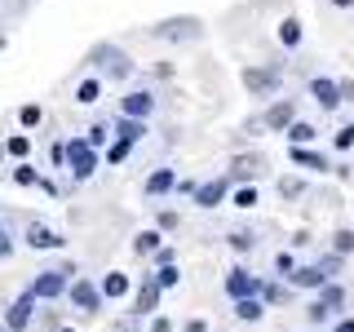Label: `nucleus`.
<instances>
[{"label":"nucleus","mask_w":354,"mask_h":332,"mask_svg":"<svg viewBox=\"0 0 354 332\" xmlns=\"http://www.w3.org/2000/svg\"><path fill=\"white\" fill-rule=\"evenodd\" d=\"M27 319H31V293L9 306V328H27Z\"/></svg>","instance_id":"nucleus-4"},{"label":"nucleus","mask_w":354,"mask_h":332,"mask_svg":"<svg viewBox=\"0 0 354 332\" xmlns=\"http://www.w3.org/2000/svg\"><path fill=\"white\" fill-rule=\"evenodd\" d=\"M350 142H354V129H341V133H337V147H341V151H346V147H350Z\"/></svg>","instance_id":"nucleus-28"},{"label":"nucleus","mask_w":354,"mask_h":332,"mask_svg":"<svg viewBox=\"0 0 354 332\" xmlns=\"http://www.w3.org/2000/svg\"><path fill=\"white\" fill-rule=\"evenodd\" d=\"M5 252H9V239H5V230H0V257H5Z\"/></svg>","instance_id":"nucleus-29"},{"label":"nucleus","mask_w":354,"mask_h":332,"mask_svg":"<svg viewBox=\"0 0 354 332\" xmlns=\"http://www.w3.org/2000/svg\"><path fill=\"white\" fill-rule=\"evenodd\" d=\"M27 147H31L27 138H9V151H14V155H27Z\"/></svg>","instance_id":"nucleus-26"},{"label":"nucleus","mask_w":354,"mask_h":332,"mask_svg":"<svg viewBox=\"0 0 354 332\" xmlns=\"http://www.w3.org/2000/svg\"><path fill=\"white\" fill-rule=\"evenodd\" d=\"M151 111V98L147 93H129L124 98V116H147Z\"/></svg>","instance_id":"nucleus-10"},{"label":"nucleus","mask_w":354,"mask_h":332,"mask_svg":"<svg viewBox=\"0 0 354 332\" xmlns=\"http://www.w3.org/2000/svg\"><path fill=\"white\" fill-rule=\"evenodd\" d=\"M292 160L306 164V169H324V160H319V155H310V151H292Z\"/></svg>","instance_id":"nucleus-18"},{"label":"nucleus","mask_w":354,"mask_h":332,"mask_svg":"<svg viewBox=\"0 0 354 332\" xmlns=\"http://www.w3.org/2000/svg\"><path fill=\"white\" fill-rule=\"evenodd\" d=\"M173 284H177V270H173V266H164V270L155 275V288H173Z\"/></svg>","instance_id":"nucleus-19"},{"label":"nucleus","mask_w":354,"mask_h":332,"mask_svg":"<svg viewBox=\"0 0 354 332\" xmlns=\"http://www.w3.org/2000/svg\"><path fill=\"white\" fill-rule=\"evenodd\" d=\"M71 297H75V306H80V310H93V306H97V288H93V284H75Z\"/></svg>","instance_id":"nucleus-8"},{"label":"nucleus","mask_w":354,"mask_h":332,"mask_svg":"<svg viewBox=\"0 0 354 332\" xmlns=\"http://www.w3.org/2000/svg\"><path fill=\"white\" fill-rule=\"evenodd\" d=\"M62 293V275L58 270H49V275H40L36 288H31V297H58Z\"/></svg>","instance_id":"nucleus-2"},{"label":"nucleus","mask_w":354,"mask_h":332,"mask_svg":"<svg viewBox=\"0 0 354 332\" xmlns=\"http://www.w3.org/2000/svg\"><path fill=\"white\" fill-rule=\"evenodd\" d=\"M297 284H324V275H319V266H310V270H297Z\"/></svg>","instance_id":"nucleus-20"},{"label":"nucleus","mask_w":354,"mask_h":332,"mask_svg":"<svg viewBox=\"0 0 354 332\" xmlns=\"http://www.w3.org/2000/svg\"><path fill=\"white\" fill-rule=\"evenodd\" d=\"M138 138H142V124H138V120H124V124H120V142H129V147H133Z\"/></svg>","instance_id":"nucleus-16"},{"label":"nucleus","mask_w":354,"mask_h":332,"mask_svg":"<svg viewBox=\"0 0 354 332\" xmlns=\"http://www.w3.org/2000/svg\"><path fill=\"white\" fill-rule=\"evenodd\" d=\"M266 120H270V124H274V129H283V124H292V102H274V107H270V116H266Z\"/></svg>","instance_id":"nucleus-9"},{"label":"nucleus","mask_w":354,"mask_h":332,"mask_svg":"<svg viewBox=\"0 0 354 332\" xmlns=\"http://www.w3.org/2000/svg\"><path fill=\"white\" fill-rule=\"evenodd\" d=\"M66 155V160H71V169H75V177H88V173H93V147H88V142H71V147H66L62 151Z\"/></svg>","instance_id":"nucleus-1"},{"label":"nucleus","mask_w":354,"mask_h":332,"mask_svg":"<svg viewBox=\"0 0 354 332\" xmlns=\"http://www.w3.org/2000/svg\"><path fill=\"white\" fill-rule=\"evenodd\" d=\"M279 40H283V44H297V40H301V22H297V18H288L283 27H279Z\"/></svg>","instance_id":"nucleus-13"},{"label":"nucleus","mask_w":354,"mask_h":332,"mask_svg":"<svg viewBox=\"0 0 354 332\" xmlns=\"http://www.w3.org/2000/svg\"><path fill=\"white\" fill-rule=\"evenodd\" d=\"M221 191H226L221 182H208V186H199V191H195V199H199V204H208V208H213L217 199H221Z\"/></svg>","instance_id":"nucleus-11"},{"label":"nucleus","mask_w":354,"mask_h":332,"mask_svg":"<svg viewBox=\"0 0 354 332\" xmlns=\"http://www.w3.org/2000/svg\"><path fill=\"white\" fill-rule=\"evenodd\" d=\"M80 102H97V80H84L80 84Z\"/></svg>","instance_id":"nucleus-22"},{"label":"nucleus","mask_w":354,"mask_h":332,"mask_svg":"<svg viewBox=\"0 0 354 332\" xmlns=\"http://www.w3.org/2000/svg\"><path fill=\"white\" fill-rule=\"evenodd\" d=\"M337 5H350V0H337Z\"/></svg>","instance_id":"nucleus-31"},{"label":"nucleus","mask_w":354,"mask_h":332,"mask_svg":"<svg viewBox=\"0 0 354 332\" xmlns=\"http://www.w3.org/2000/svg\"><path fill=\"white\" fill-rule=\"evenodd\" d=\"M235 204H239V208H248V204H257V191H252V186H248V191H239V199H235Z\"/></svg>","instance_id":"nucleus-25"},{"label":"nucleus","mask_w":354,"mask_h":332,"mask_svg":"<svg viewBox=\"0 0 354 332\" xmlns=\"http://www.w3.org/2000/svg\"><path fill=\"white\" fill-rule=\"evenodd\" d=\"M226 288H230V293H235V297H243V293H252V279H248V275H243V270H235V275H230V279H226Z\"/></svg>","instance_id":"nucleus-12"},{"label":"nucleus","mask_w":354,"mask_h":332,"mask_svg":"<svg viewBox=\"0 0 354 332\" xmlns=\"http://www.w3.org/2000/svg\"><path fill=\"white\" fill-rule=\"evenodd\" d=\"M235 315H239V319H257V315H261V306H257V302H239Z\"/></svg>","instance_id":"nucleus-21"},{"label":"nucleus","mask_w":354,"mask_h":332,"mask_svg":"<svg viewBox=\"0 0 354 332\" xmlns=\"http://www.w3.org/2000/svg\"><path fill=\"white\" fill-rule=\"evenodd\" d=\"M129 155V142H115V147H111V164H120Z\"/></svg>","instance_id":"nucleus-24"},{"label":"nucleus","mask_w":354,"mask_h":332,"mask_svg":"<svg viewBox=\"0 0 354 332\" xmlns=\"http://www.w3.org/2000/svg\"><path fill=\"white\" fill-rule=\"evenodd\" d=\"M102 293H106V297H124V293H129V279H124V275H111V279L102 284Z\"/></svg>","instance_id":"nucleus-14"},{"label":"nucleus","mask_w":354,"mask_h":332,"mask_svg":"<svg viewBox=\"0 0 354 332\" xmlns=\"http://www.w3.org/2000/svg\"><path fill=\"white\" fill-rule=\"evenodd\" d=\"M243 84L257 89V93H270V89H274V71H243Z\"/></svg>","instance_id":"nucleus-6"},{"label":"nucleus","mask_w":354,"mask_h":332,"mask_svg":"<svg viewBox=\"0 0 354 332\" xmlns=\"http://www.w3.org/2000/svg\"><path fill=\"white\" fill-rule=\"evenodd\" d=\"M288 138H292L297 147H301V142H310V138H315V129H310V124H292V129H288Z\"/></svg>","instance_id":"nucleus-17"},{"label":"nucleus","mask_w":354,"mask_h":332,"mask_svg":"<svg viewBox=\"0 0 354 332\" xmlns=\"http://www.w3.org/2000/svg\"><path fill=\"white\" fill-rule=\"evenodd\" d=\"M155 243H160V235H142V239H138V252H151Z\"/></svg>","instance_id":"nucleus-27"},{"label":"nucleus","mask_w":354,"mask_h":332,"mask_svg":"<svg viewBox=\"0 0 354 332\" xmlns=\"http://www.w3.org/2000/svg\"><path fill=\"white\" fill-rule=\"evenodd\" d=\"M195 31H199V22H195V18H177V22H164L160 36H195Z\"/></svg>","instance_id":"nucleus-7"},{"label":"nucleus","mask_w":354,"mask_h":332,"mask_svg":"<svg viewBox=\"0 0 354 332\" xmlns=\"http://www.w3.org/2000/svg\"><path fill=\"white\" fill-rule=\"evenodd\" d=\"M27 239H31V248H58V243H62L49 226H31V230H27Z\"/></svg>","instance_id":"nucleus-5"},{"label":"nucleus","mask_w":354,"mask_h":332,"mask_svg":"<svg viewBox=\"0 0 354 332\" xmlns=\"http://www.w3.org/2000/svg\"><path fill=\"white\" fill-rule=\"evenodd\" d=\"M337 332H354V319H346V324H337Z\"/></svg>","instance_id":"nucleus-30"},{"label":"nucleus","mask_w":354,"mask_h":332,"mask_svg":"<svg viewBox=\"0 0 354 332\" xmlns=\"http://www.w3.org/2000/svg\"><path fill=\"white\" fill-rule=\"evenodd\" d=\"M138 306H142V310H151V306H155V284H151V288H142V297H138Z\"/></svg>","instance_id":"nucleus-23"},{"label":"nucleus","mask_w":354,"mask_h":332,"mask_svg":"<svg viewBox=\"0 0 354 332\" xmlns=\"http://www.w3.org/2000/svg\"><path fill=\"white\" fill-rule=\"evenodd\" d=\"M169 186H173V173L164 169V173H155L151 182H147V191H151V195H160V191H169Z\"/></svg>","instance_id":"nucleus-15"},{"label":"nucleus","mask_w":354,"mask_h":332,"mask_svg":"<svg viewBox=\"0 0 354 332\" xmlns=\"http://www.w3.org/2000/svg\"><path fill=\"white\" fill-rule=\"evenodd\" d=\"M310 93H315V102H324L328 111L341 102V93H337V84H332V80H315V84H310Z\"/></svg>","instance_id":"nucleus-3"}]
</instances>
